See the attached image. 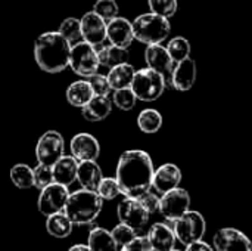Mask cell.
<instances>
[{
  "mask_svg": "<svg viewBox=\"0 0 252 251\" xmlns=\"http://www.w3.org/2000/svg\"><path fill=\"white\" fill-rule=\"evenodd\" d=\"M93 96V89L87 80H77L71 83L66 89V101L69 102V105L77 108H83Z\"/></svg>",
  "mask_w": 252,
  "mask_h": 251,
  "instance_id": "cb8c5ba5",
  "label": "cell"
},
{
  "mask_svg": "<svg viewBox=\"0 0 252 251\" xmlns=\"http://www.w3.org/2000/svg\"><path fill=\"white\" fill-rule=\"evenodd\" d=\"M97 50V58H99V64L102 67H106V68H114L120 64H126L128 62V58H130V53L127 50V47H120V46H115V44H109V46H97L96 47Z\"/></svg>",
  "mask_w": 252,
  "mask_h": 251,
  "instance_id": "603a6c76",
  "label": "cell"
},
{
  "mask_svg": "<svg viewBox=\"0 0 252 251\" xmlns=\"http://www.w3.org/2000/svg\"><path fill=\"white\" fill-rule=\"evenodd\" d=\"M53 170L49 166L44 164H38L34 169V186L38 188L40 191L46 186H49L50 183H53Z\"/></svg>",
  "mask_w": 252,
  "mask_h": 251,
  "instance_id": "d590c367",
  "label": "cell"
},
{
  "mask_svg": "<svg viewBox=\"0 0 252 251\" xmlns=\"http://www.w3.org/2000/svg\"><path fill=\"white\" fill-rule=\"evenodd\" d=\"M96 192L102 197V200H115L121 194V189L115 178H103Z\"/></svg>",
  "mask_w": 252,
  "mask_h": 251,
  "instance_id": "e575fe53",
  "label": "cell"
},
{
  "mask_svg": "<svg viewBox=\"0 0 252 251\" xmlns=\"http://www.w3.org/2000/svg\"><path fill=\"white\" fill-rule=\"evenodd\" d=\"M87 81L90 83V86L93 89V93L97 95V96H108L111 93V90H112L106 75H102V74L96 72V74L87 77Z\"/></svg>",
  "mask_w": 252,
  "mask_h": 251,
  "instance_id": "74e56055",
  "label": "cell"
},
{
  "mask_svg": "<svg viewBox=\"0 0 252 251\" xmlns=\"http://www.w3.org/2000/svg\"><path fill=\"white\" fill-rule=\"evenodd\" d=\"M68 251H92L89 246H83V244H77V246H72Z\"/></svg>",
  "mask_w": 252,
  "mask_h": 251,
  "instance_id": "b9f144b4",
  "label": "cell"
},
{
  "mask_svg": "<svg viewBox=\"0 0 252 251\" xmlns=\"http://www.w3.org/2000/svg\"><path fill=\"white\" fill-rule=\"evenodd\" d=\"M134 38L145 44H159L171 33V24L168 18L157 15L154 12L142 13L133 21Z\"/></svg>",
  "mask_w": 252,
  "mask_h": 251,
  "instance_id": "277c9868",
  "label": "cell"
},
{
  "mask_svg": "<svg viewBox=\"0 0 252 251\" xmlns=\"http://www.w3.org/2000/svg\"><path fill=\"white\" fill-rule=\"evenodd\" d=\"M168 251H180V250H176V249H171V250H168Z\"/></svg>",
  "mask_w": 252,
  "mask_h": 251,
  "instance_id": "7bdbcfd3",
  "label": "cell"
},
{
  "mask_svg": "<svg viewBox=\"0 0 252 251\" xmlns=\"http://www.w3.org/2000/svg\"><path fill=\"white\" fill-rule=\"evenodd\" d=\"M69 67L77 75H81L86 78L96 74L100 67L96 46L84 40L72 44L71 55H69Z\"/></svg>",
  "mask_w": 252,
  "mask_h": 251,
  "instance_id": "8992f818",
  "label": "cell"
},
{
  "mask_svg": "<svg viewBox=\"0 0 252 251\" xmlns=\"http://www.w3.org/2000/svg\"><path fill=\"white\" fill-rule=\"evenodd\" d=\"M10 180L19 189H30L34 186V169L28 164H15L10 169Z\"/></svg>",
  "mask_w": 252,
  "mask_h": 251,
  "instance_id": "f1b7e54d",
  "label": "cell"
},
{
  "mask_svg": "<svg viewBox=\"0 0 252 251\" xmlns=\"http://www.w3.org/2000/svg\"><path fill=\"white\" fill-rule=\"evenodd\" d=\"M103 200L96 191L80 189L69 194L65 206V215L74 225H90L102 212Z\"/></svg>",
  "mask_w": 252,
  "mask_h": 251,
  "instance_id": "3957f363",
  "label": "cell"
},
{
  "mask_svg": "<svg viewBox=\"0 0 252 251\" xmlns=\"http://www.w3.org/2000/svg\"><path fill=\"white\" fill-rule=\"evenodd\" d=\"M106 38L111 44L120 47H128L134 40L133 33V22L127 18L117 16L106 24Z\"/></svg>",
  "mask_w": 252,
  "mask_h": 251,
  "instance_id": "e0dca14e",
  "label": "cell"
},
{
  "mask_svg": "<svg viewBox=\"0 0 252 251\" xmlns=\"http://www.w3.org/2000/svg\"><path fill=\"white\" fill-rule=\"evenodd\" d=\"M136 102H137V98L134 92L131 90V87L114 90L112 104L117 105V108H120L121 111H131L136 107Z\"/></svg>",
  "mask_w": 252,
  "mask_h": 251,
  "instance_id": "1f68e13d",
  "label": "cell"
},
{
  "mask_svg": "<svg viewBox=\"0 0 252 251\" xmlns=\"http://www.w3.org/2000/svg\"><path fill=\"white\" fill-rule=\"evenodd\" d=\"M180 182H182V170L176 164L167 163V164L159 166L155 170L154 179H152V188L158 194L164 195L168 191L177 188Z\"/></svg>",
  "mask_w": 252,
  "mask_h": 251,
  "instance_id": "2e32d148",
  "label": "cell"
},
{
  "mask_svg": "<svg viewBox=\"0 0 252 251\" xmlns=\"http://www.w3.org/2000/svg\"><path fill=\"white\" fill-rule=\"evenodd\" d=\"M118 220L134 231H140L149 220V212L142 206L137 198L126 197L117 209Z\"/></svg>",
  "mask_w": 252,
  "mask_h": 251,
  "instance_id": "8fae6325",
  "label": "cell"
},
{
  "mask_svg": "<svg viewBox=\"0 0 252 251\" xmlns=\"http://www.w3.org/2000/svg\"><path fill=\"white\" fill-rule=\"evenodd\" d=\"M93 12H96L100 18H103L106 22L118 16L120 7L115 0H97L93 6Z\"/></svg>",
  "mask_w": 252,
  "mask_h": 251,
  "instance_id": "d6a6232c",
  "label": "cell"
},
{
  "mask_svg": "<svg viewBox=\"0 0 252 251\" xmlns=\"http://www.w3.org/2000/svg\"><path fill=\"white\" fill-rule=\"evenodd\" d=\"M148 240L152 244L154 251H168L174 247L176 234L168 225L155 223L148 232Z\"/></svg>",
  "mask_w": 252,
  "mask_h": 251,
  "instance_id": "44dd1931",
  "label": "cell"
},
{
  "mask_svg": "<svg viewBox=\"0 0 252 251\" xmlns=\"http://www.w3.org/2000/svg\"><path fill=\"white\" fill-rule=\"evenodd\" d=\"M190 207V195L183 188H174L164 194L159 201V213L174 223L180 216H183Z\"/></svg>",
  "mask_w": 252,
  "mask_h": 251,
  "instance_id": "30bf717a",
  "label": "cell"
},
{
  "mask_svg": "<svg viewBox=\"0 0 252 251\" xmlns=\"http://www.w3.org/2000/svg\"><path fill=\"white\" fill-rule=\"evenodd\" d=\"M195 81H196V62L193 58L189 56L174 64L171 87L180 92H188L193 87Z\"/></svg>",
  "mask_w": 252,
  "mask_h": 251,
  "instance_id": "ac0fdd59",
  "label": "cell"
},
{
  "mask_svg": "<svg viewBox=\"0 0 252 251\" xmlns=\"http://www.w3.org/2000/svg\"><path fill=\"white\" fill-rule=\"evenodd\" d=\"M134 74H136L134 67L130 65L128 62H126V64H120V65L111 68L106 77H108V81L111 84V89L118 90V89L130 87L133 83Z\"/></svg>",
  "mask_w": 252,
  "mask_h": 251,
  "instance_id": "d4e9b609",
  "label": "cell"
},
{
  "mask_svg": "<svg viewBox=\"0 0 252 251\" xmlns=\"http://www.w3.org/2000/svg\"><path fill=\"white\" fill-rule=\"evenodd\" d=\"M176 238L183 246H190L196 241H201L207 232V223L201 213L188 210L183 216H180L174 223Z\"/></svg>",
  "mask_w": 252,
  "mask_h": 251,
  "instance_id": "52a82bcc",
  "label": "cell"
},
{
  "mask_svg": "<svg viewBox=\"0 0 252 251\" xmlns=\"http://www.w3.org/2000/svg\"><path fill=\"white\" fill-rule=\"evenodd\" d=\"M68 198H69L68 186L53 182L49 186L41 189L38 203H37L38 212L46 217L56 215V213H63Z\"/></svg>",
  "mask_w": 252,
  "mask_h": 251,
  "instance_id": "9c48e42d",
  "label": "cell"
},
{
  "mask_svg": "<svg viewBox=\"0 0 252 251\" xmlns=\"http://www.w3.org/2000/svg\"><path fill=\"white\" fill-rule=\"evenodd\" d=\"M167 50L170 53V56L173 58L174 64L186 59L190 56V43L188 38L182 37V36H177V37H173L168 44H167Z\"/></svg>",
  "mask_w": 252,
  "mask_h": 251,
  "instance_id": "4dcf8cb0",
  "label": "cell"
},
{
  "mask_svg": "<svg viewBox=\"0 0 252 251\" xmlns=\"http://www.w3.org/2000/svg\"><path fill=\"white\" fill-rule=\"evenodd\" d=\"M78 160L72 155H63L53 167V180L63 186H69L77 180L78 172Z\"/></svg>",
  "mask_w": 252,
  "mask_h": 251,
  "instance_id": "ffe728a7",
  "label": "cell"
},
{
  "mask_svg": "<svg viewBox=\"0 0 252 251\" xmlns=\"http://www.w3.org/2000/svg\"><path fill=\"white\" fill-rule=\"evenodd\" d=\"M151 12L164 18H171L177 12V0H148Z\"/></svg>",
  "mask_w": 252,
  "mask_h": 251,
  "instance_id": "836d02e7",
  "label": "cell"
},
{
  "mask_svg": "<svg viewBox=\"0 0 252 251\" xmlns=\"http://www.w3.org/2000/svg\"><path fill=\"white\" fill-rule=\"evenodd\" d=\"M72 226H74V223L69 220V217L65 215V212L52 215L46 220V231L49 232V235H52L58 240L68 238L72 232Z\"/></svg>",
  "mask_w": 252,
  "mask_h": 251,
  "instance_id": "484cf974",
  "label": "cell"
},
{
  "mask_svg": "<svg viewBox=\"0 0 252 251\" xmlns=\"http://www.w3.org/2000/svg\"><path fill=\"white\" fill-rule=\"evenodd\" d=\"M71 47L72 44L59 31H47L35 38L34 58L40 70L58 74L69 65Z\"/></svg>",
  "mask_w": 252,
  "mask_h": 251,
  "instance_id": "7a4b0ae2",
  "label": "cell"
},
{
  "mask_svg": "<svg viewBox=\"0 0 252 251\" xmlns=\"http://www.w3.org/2000/svg\"><path fill=\"white\" fill-rule=\"evenodd\" d=\"M154 163L148 152L142 149H130L121 154L115 179L118 180L121 194L130 198H139L151 191L154 179Z\"/></svg>",
  "mask_w": 252,
  "mask_h": 251,
  "instance_id": "6da1fadb",
  "label": "cell"
},
{
  "mask_svg": "<svg viewBox=\"0 0 252 251\" xmlns=\"http://www.w3.org/2000/svg\"><path fill=\"white\" fill-rule=\"evenodd\" d=\"M137 200H139V201L142 203V206L149 212V215H151V213H155V212H158V210H159V201H161V198H159L157 194L151 192V191L145 192V194H143V195H140Z\"/></svg>",
  "mask_w": 252,
  "mask_h": 251,
  "instance_id": "f35d334b",
  "label": "cell"
},
{
  "mask_svg": "<svg viewBox=\"0 0 252 251\" xmlns=\"http://www.w3.org/2000/svg\"><path fill=\"white\" fill-rule=\"evenodd\" d=\"M145 61L146 65L157 72H159L167 86H171L173 80V70H174V61L170 56L167 47H164L161 43L159 44H149L145 50Z\"/></svg>",
  "mask_w": 252,
  "mask_h": 251,
  "instance_id": "7c38bea8",
  "label": "cell"
},
{
  "mask_svg": "<svg viewBox=\"0 0 252 251\" xmlns=\"http://www.w3.org/2000/svg\"><path fill=\"white\" fill-rule=\"evenodd\" d=\"M87 246L92 251H118V244L115 243L111 231L103 228H94L90 231Z\"/></svg>",
  "mask_w": 252,
  "mask_h": 251,
  "instance_id": "4316f807",
  "label": "cell"
},
{
  "mask_svg": "<svg viewBox=\"0 0 252 251\" xmlns=\"http://www.w3.org/2000/svg\"><path fill=\"white\" fill-rule=\"evenodd\" d=\"M102 179H103L102 169L99 167V164L96 161H80L78 163L77 180L83 189L97 191Z\"/></svg>",
  "mask_w": 252,
  "mask_h": 251,
  "instance_id": "d6986e66",
  "label": "cell"
},
{
  "mask_svg": "<svg viewBox=\"0 0 252 251\" xmlns=\"http://www.w3.org/2000/svg\"><path fill=\"white\" fill-rule=\"evenodd\" d=\"M137 126L143 133H157L162 127V115L159 111L152 108L143 109L137 117Z\"/></svg>",
  "mask_w": 252,
  "mask_h": 251,
  "instance_id": "83f0119b",
  "label": "cell"
},
{
  "mask_svg": "<svg viewBox=\"0 0 252 251\" xmlns=\"http://www.w3.org/2000/svg\"><path fill=\"white\" fill-rule=\"evenodd\" d=\"M111 234H112L115 243H117L120 247L128 244L130 241H133V240L137 237V235H136V231H134L133 228H130V226L121 223V222H120V225H117V226L111 231Z\"/></svg>",
  "mask_w": 252,
  "mask_h": 251,
  "instance_id": "8d00e7d4",
  "label": "cell"
},
{
  "mask_svg": "<svg viewBox=\"0 0 252 251\" xmlns=\"http://www.w3.org/2000/svg\"><path fill=\"white\" fill-rule=\"evenodd\" d=\"M106 21L100 18L96 12H87L81 18V31L83 40L93 44L100 46L106 40Z\"/></svg>",
  "mask_w": 252,
  "mask_h": 251,
  "instance_id": "9a60e30c",
  "label": "cell"
},
{
  "mask_svg": "<svg viewBox=\"0 0 252 251\" xmlns=\"http://www.w3.org/2000/svg\"><path fill=\"white\" fill-rule=\"evenodd\" d=\"M71 155L78 161H96L100 155V145L90 133H78L69 143Z\"/></svg>",
  "mask_w": 252,
  "mask_h": 251,
  "instance_id": "5bb4252c",
  "label": "cell"
},
{
  "mask_svg": "<svg viewBox=\"0 0 252 251\" xmlns=\"http://www.w3.org/2000/svg\"><path fill=\"white\" fill-rule=\"evenodd\" d=\"M130 87L134 92L137 101L154 102L164 93L167 83L159 72L146 67V68L136 71Z\"/></svg>",
  "mask_w": 252,
  "mask_h": 251,
  "instance_id": "5b68a950",
  "label": "cell"
},
{
  "mask_svg": "<svg viewBox=\"0 0 252 251\" xmlns=\"http://www.w3.org/2000/svg\"><path fill=\"white\" fill-rule=\"evenodd\" d=\"M65 152V141L56 130H49L38 139L35 145V157L38 164L53 167Z\"/></svg>",
  "mask_w": 252,
  "mask_h": 251,
  "instance_id": "ba28073f",
  "label": "cell"
},
{
  "mask_svg": "<svg viewBox=\"0 0 252 251\" xmlns=\"http://www.w3.org/2000/svg\"><path fill=\"white\" fill-rule=\"evenodd\" d=\"M71 44H75L83 40V31H81V19L77 18H66L61 22L58 30Z\"/></svg>",
  "mask_w": 252,
  "mask_h": 251,
  "instance_id": "f546056e",
  "label": "cell"
},
{
  "mask_svg": "<svg viewBox=\"0 0 252 251\" xmlns=\"http://www.w3.org/2000/svg\"><path fill=\"white\" fill-rule=\"evenodd\" d=\"M216 251H252L251 240L235 228H223L213 238Z\"/></svg>",
  "mask_w": 252,
  "mask_h": 251,
  "instance_id": "4fadbf2b",
  "label": "cell"
},
{
  "mask_svg": "<svg viewBox=\"0 0 252 251\" xmlns=\"http://www.w3.org/2000/svg\"><path fill=\"white\" fill-rule=\"evenodd\" d=\"M112 111V101L108 96L94 95L83 108L81 114L87 121H102Z\"/></svg>",
  "mask_w": 252,
  "mask_h": 251,
  "instance_id": "7402d4cb",
  "label": "cell"
},
{
  "mask_svg": "<svg viewBox=\"0 0 252 251\" xmlns=\"http://www.w3.org/2000/svg\"><path fill=\"white\" fill-rule=\"evenodd\" d=\"M186 251H214V250L211 249V246H210V244H207V243H204V241H196V243H193V244L188 246Z\"/></svg>",
  "mask_w": 252,
  "mask_h": 251,
  "instance_id": "60d3db41",
  "label": "cell"
},
{
  "mask_svg": "<svg viewBox=\"0 0 252 251\" xmlns=\"http://www.w3.org/2000/svg\"><path fill=\"white\" fill-rule=\"evenodd\" d=\"M121 251H154L148 237H136L128 244L123 246Z\"/></svg>",
  "mask_w": 252,
  "mask_h": 251,
  "instance_id": "ab89813d",
  "label": "cell"
}]
</instances>
